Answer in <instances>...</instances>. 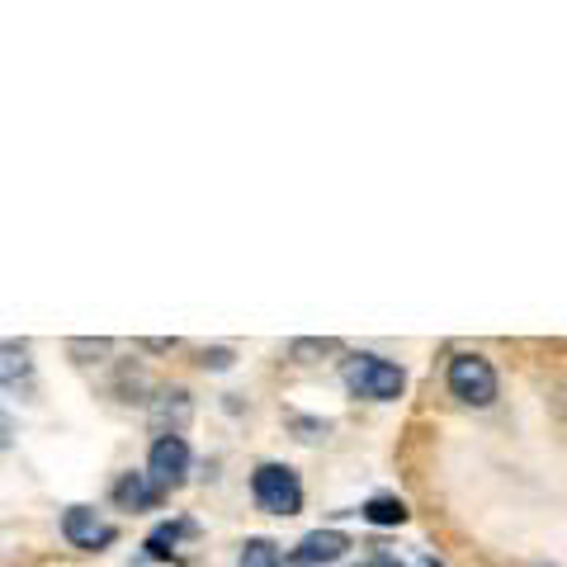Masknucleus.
Masks as SVG:
<instances>
[{
	"instance_id": "nucleus-13",
	"label": "nucleus",
	"mask_w": 567,
	"mask_h": 567,
	"mask_svg": "<svg viewBox=\"0 0 567 567\" xmlns=\"http://www.w3.org/2000/svg\"><path fill=\"white\" fill-rule=\"evenodd\" d=\"M289 425L298 431V440H308V445H312V440H322V435H327V421H312V416H293Z\"/></svg>"
},
{
	"instance_id": "nucleus-7",
	"label": "nucleus",
	"mask_w": 567,
	"mask_h": 567,
	"mask_svg": "<svg viewBox=\"0 0 567 567\" xmlns=\"http://www.w3.org/2000/svg\"><path fill=\"white\" fill-rule=\"evenodd\" d=\"M194 416V402L185 388H171V393H156L152 402V425H156V435H181L185 425Z\"/></svg>"
},
{
	"instance_id": "nucleus-16",
	"label": "nucleus",
	"mask_w": 567,
	"mask_h": 567,
	"mask_svg": "<svg viewBox=\"0 0 567 567\" xmlns=\"http://www.w3.org/2000/svg\"><path fill=\"white\" fill-rule=\"evenodd\" d=\"M71 350H76V354H104V350H110V341H71Z\"/></svg>"
},
{
	"instance_id": "nucleus-15",
	"label": "nucleus",
	"mask_w": 567,
	"mask_h": 567,
	"mask_svg": "<svg viewBox=\"0 0 567 567\" xmlns=\"http://www.w3.org/2000/svg\"><path fill=\"white\" fill-rule=\"evenodd\" d=\"M204 369H218V374H223V369H233V350H227V346L204 350Z\"/></svg>"
},
{
	"instance_id": "nucleus-1",
	"label": "nucleus",
	"mask_w": 567,
	"mask_h": 567,
	"mask_svg": "<svg viewBox=\"0 0 567 567\" xmlns=\"http://www.w3.org/2000/svg\"><path fill=\"white\" fill-rule=\"evenodd\" d=\"M341 379L354 398H369V402H393L402 393V383L406 374L393 364V360H383V354H369V350H354L350 360L341 364Z\"/></svg>"
},
{
	"instance_id": "nucleus-6",
	"label": "nucleus",
	"mask_w": 567,
	"mask_h": 567,
	"mask_svg": "<svg viewBox=\"0 0 567 567\" xmlns=\"http://www.w3.org/2000/svg\"><path fill=\"white\" fill-rule=\"evenodd\" d=\"M350 554V539L341 529H312V535L298 539V548L289 554V567H331Z\"/></svg>"
},
{
	"instance_id": "nucleus-14",
	"label": "nucleus",
	"mask_w": 567,
	"mask_h": 567,
	"mask_svg": "<svg viewBox=\"0 0 567 567\" xmlns=\"http://www.w3.org/2000/svg\"><path fill=\"white\" fill-rule=\"evenodd\" d=\"M331 350H336V341H327V336H322V341H293L289 346L293 360H308V354H331Z\"/></svg>"
},
{
	"instance_id": "nucleus-8",
	"label": "nucleus",
	"mask_w": 567,
	"mask_h": 567,
	"mask_svg": "<svg viewBox=\"0 0 567 567\" xmlns=\"http://www.w3.org/2000/svg\"><path fill=\"white\" fill-rule=\"evenodd\" d=\"M194 535H199V525L185 520V516L156 525L152 535H147V558H156V563H181V544L194 539Z\"/></svg>"
},
{
	"instance_id": "nucleus-10",
	"label": "nucleus",
	"mask_w": 567,
	"mask_h": 567,
	"mask_svg": "<svg viewBox=\"0 0 567 567\" xmlns=\"http://www.w3.org/2000/svg\"><path fill=\"white\" fill-rule=\"evenodd\" d=\"M354 516H364L369 525H402L406 520V502L402 496H369Z\"/></svg>"
},
{
	"instance_id": "nucleus-3",
	"label": "nucleus",
	"mask_w": 567,
	"mask_h": 567,
	"mask_svg": "<svg viewBox=\"0 0 567 567\" xmlns=\"http://www.w3.org/2000/svg\"><path fill=\"white\" fill-rule=\"evenodd\" d=\"M445 383L450 393L464 402V406H492L496 402V369L473 350H458L450 369H445Z\"/></svg>"
},
{
	"instance_id": "nucleus-9",
	"label": "nucleus",
	"mask_w": 567,
	"mask_h": 567,
	"mask_svg": "<svg viewBox=\"0 0 567 567\" xmlns=\"http://www.w3.org/2000/svg\"><path fill=\"white\" fill-rule=\"evenodd\" d=\"M114 506L118 511H152V506H162V492H156L147 473H123L114 483Z\"/></svg>"
},
{
	"instance_id": "nucleus-17",
	"label": "nucleus",
	"mask_w": 567,
	"mask_h": 567,
	"mask_svg": "<svg viewBox=\"0 0 567 567\" xmlns=\"http://www.w3.org/2000/svg\"><path fill=\"white\" fill-rule=\"evenodd\" d=\"M416 563H421V567H440V563H435V558H425V554H421V558H416Z\"/></svg>"
},
{
	"instance_id": "nucleus-12",
	"label": "nucleus",
	"mask_w": 567,
	"mask_h": 567,
	"mask_svg": "<svg viewBox=\"0 0 567 567\" xmlns=\"http://www.w3.org/2000/svg\"><path fill=\"white\" fill-rule=\"evenodd\" d=\"M350 567H406V563H402L398 554H388V548H379V544H374V548H369V554H364L360 563H350Z\"/></svg>"
},
{
	"instance_id": "nucleus-5",
	"label": "nucleus",
	"mask_w": 567,
	"mask_h": 567,
	"mask_svg": "<svg viewBox=\"0 0 567 567\" xmlns=\"http://www.w3.org/2000/svg\"><path fill=\"white\" fill-rule=\"evenodd\" d=\"M62 539L71 548H81V554H100V548H110L118 539V529L100 516L95 506H66L62 516Z\"/></svg>"
},
{
	"instance_id": "nucleus-4",
	"label": "nucleus",
	"mask_w": 567,
	"mask_h": 567,
	"mask_svg": "<svg viewBox=\"0 0 567 567\" xmlns=\"http://www.w3.org/2000/svg\"><path fill=\"white\" fill-rule=\"evenodd\" d=\"M147 477L156 483V492H175V487H185V477H189V445H185V435H156L152 440V454H147Z\"/></svg>"
},
{
	"instance_id": "nucleus-11",
	"label": "nucleus",
	"mask_w": 567,
	"mask_h": 567,
	"mask_svg": "<svg viewBox=\"0 0 567 567\" xmlns=\"http://www.w3.org/2000/svg\"><path fill=\"white\" fill-rule=\"evenodd\" d=\"M237 567H284L279 544H275V539H265V535L246 539V544H241V554H237Z\"/></svg>"
},
{
	"instance_id": "nucleus-2",
	"label": "nucleus",
	"mask_w": 567,
	"mask_h": 567,
	"mask_svg": "<svg viewBox=\"0 0 567 567\" xmlns=\"http://www.w3.org/2000/svg\"><path fill=\"white\" fill-rule=\"evenodd\" d=\"M251 496L265 516H298L303 511V483H298V473L289 464H256Z\"/></svg>"
}]
</instances>
